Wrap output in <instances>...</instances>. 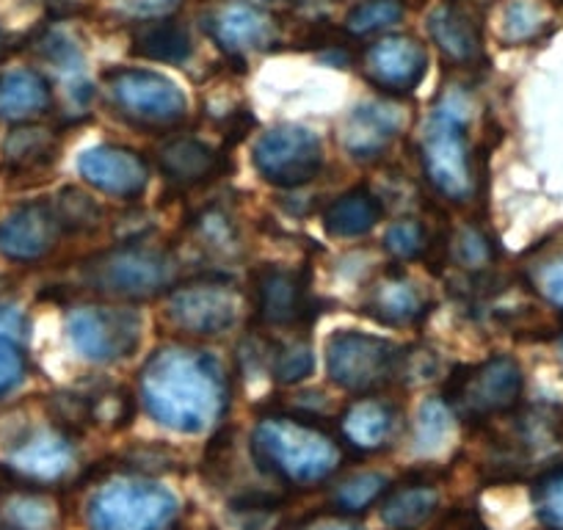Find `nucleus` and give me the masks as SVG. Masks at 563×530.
Here are the masks:
<instances>
[{
    "label": "nucleus",
    "instance_id": "1",
    "mask_svg": "<svg viewBox=\"0 0 563 530\" xmlns=\"http://www.w3.org/2000/svg\"><path fill=\"white\" fill-rule=\"evenodd\" d=\"M227 376L208 351L166 345L141 371V401L150 418L175 434H205L227 409Z\"/></svg>",
    "mask_w": 563,
    "mask_h": 530
},
{
    "label": "nucleus",
    "instance_id": "2",
    "mask_svg": "<svg viewBox=\"0 0 563 530\" xmlns=\"http://www.w3.org/2000/svg\"><path fill=\"white\" fill-rule=\"evenodd\" d=\"M260 470L290 486H316L343 467V448L327 426L301 415H271L252 431Z\"/></svg>",
    "mask_w": 563,
    "mask_h": 530
},
{
    "label": "nucleus",
    "instance_id": "3",
    "mask_svg": "<svg viewBox=\"0 0 563 530\" xmlns=\"http://www.w3.org/2000/svg\"><path fill=\"white\" fill-rule=\"evenodd\" d=\"M422 166L431 186L453 202H470L478 188L467 136V102L448 95L422 130Z\"/></svg>",
    "mask_w": 563,
    "mask_h": 530
},
{
    "label": "nucleus",
    "instance_id": "4",
    "mask_svg": "<svg viewBox=\"0 0 563 530\" xmlns=\"http://www.w3.org/2000/svg\"><path fill=\"white\" fill-rule=\"evenodd\" d=\"M86 519L91 530H172L180 519V500L155 481L117 478L89 497Z\"/></svg>",
    "mask_w": 563,
    "mask_h": 530
},
{
    "label": "nucleus",
    "instance_id": "5",
    "mask_svg": "<svg viewBox=\"0 0 563 530\" xmlns=\"http://www.w3.org/2000/svg\"><path fill=\"white\" fill-rule=\"evenodd\" d=\"M80 277L91 290L113 299H153L175 285L177 263L164 249L130 243L91 257Z\"/></svg>",
    "mask_w": 563,
    "mask_h": 530
},
{
    "label": "nucleus",
    "instance_id": "6",
    "mask_svg": "<svg viewBox=\"0 0 563 530\" xmlns=\"http://www.w3.org/2000/svg\"><path fill=\"white\" fill-rule=\"evenodd\" d=\"M525 376L511 356H489L481 365L459 367L445 384L442 401L464 423H484L514 412L522 401Z\"/></svg>",
    "mask_w": 563,
    "mask_h": 530
},
{
    "label": "nucleus",
    "instance_id": "7",
    "mask_svg": "<svg viewBox=\"0 0 563 530\" xmlns=\"http://www.w3.org/2000/svg\"><path fill=\"white\" fill-rule=\"evenodd\" d=\"M406 354L393 340L365 332H334L327 343V373L345 393H373L404 373Z\"/></svg>",
    "mask_w": 563,
    "mask_h": 530
},
{
    "label": "nucleus",
    "instance_id": "8",
    "mask_svg": "<svg viewBox=\"0 0 563 530\" xmlns=\"http://www.w3.org/2000/svg\"><path fill=\"white\" fill-rule=\"evenodd\" d=\"M102 80L117 111L139 128H175L188 117L180 86L155 69H111Z\"/></svg>",
    "mask_w": 563,
    "mask_h": 530
},
{
    "label": "nucleus",
    "instance_id": "9",
    "mask_svg": "<svg viewBox=\"0 0 563 530\" xmlns=\"http://www.w3.org/2000/svg\"><path fill=\"white\" fill-rule=\"evenodd\" d=\"M254 169L276 188H299L323 169L321 139L301 124H276L254 144Z\"/></svg>",
    "mask_w": 563,
    "mask_h": 530
},
{
    "label": "nucleus",
    "instance_id": "10",
    "mask_svg": "<svg viewBox=\"0 0 563 530\" xmlns=\"http://www.w3.org/2000/svg\"><path fill=\"white\" fill-rule=\"evenodd\" d=\"M67 334L84 360L113 365L139 349L141 316L130 307H78L69 312Z\"/></svg>",
    "mask_w": 563,
    "mask_h": 530
},
{
    "label": "nucleus",
    "instance_id": "11",
    "mask_svg": "<svg viewBox=\"0 0 563 530\" xmlns=\"http://www.w3.org/2000/svg\"><path fill=\"white\" fill-rule=\"evenodd\" d=\"M166 318L180 332L213 338L230 332L241 318V294L224 279H199L169 294Z\"/></svg>",
    "mask_w": 563,
    "mask_h": 530
},
{
    "label": "nucleus",
    "instance_id": "12",
    "mask_svg": "<svg viewBox=\"0 0 563 530\" xmlns=\"http://www.w3.org/2000/svg\"><path fill=\"white\" fill-rule=\"evenodd\" d=\"M362 73L376 89L389 91V95H406V91L417 89L429 73V51L415 36H384L365 51Z\"/></svg>",
    "mask_w": 563,
    "mask_h": 530
},
{
    "label": "nucleus",
    "instance_id": "13",
    "mask_svg": "<svg viewBox=\"0 0 563 530\" xmlns=\"http://www.w3.org/2000/svg\"><path fill=\"white\" fill-rule=\"evenodd\" d=\"M78 172L97 191L119 199L139 197L150 183V169L144 158L133 150L111 147V144L84 150L78 158Z\"/></svg>",
    "mask_w": 563,
    "mask_h": 530
},
{
    "label": "nucleus",
    "instance_id": "14",
    "mask_svg": "<svg viewBox=\"0 0 563 530\" xmlns=\"http://www.w3.org/2000/svg\"><path fill=\"white\" fill-rule=\"evenodd\" d=\"M62 216L45 202H31L0 221V254L20 263L42 260L62 235Z\"/></svg>",
    "mask_w": 563,
    "mask_h": 530
},
{
    "label": "nucleus",
    "instance_id": "15",
    "mask_svg": "<svg viewBox=\"0 0 563 530\" xmlns=\"http://www.w3.org/2000/svg\"><path fill=\"white\" fill-rule=\"evenodd\" d=\"M210 34L219 47L230 56H243L249 51L268 47L276 36V23L268 12L260 7L232 0L213 12L210 18Z\"/></svg>",
    "mask_w": 563,
    "mask_h": 530
},
{
    "label": "nucleus",
    "instance_id": "16",
    "mask_svg": "<svg viewBox=\"0 0 563 530\" xmlns=\"http://www.w3.org/2000/svg\"><path fill=\"white\" fill-rule=\"evenodd\" d=\"M404 128L400 108L387 102H365L354 108L343 122V147L356 161H371L387 153Z\"/></svg>",
    "mask_w": 563,
    "mask_h": 530
},
{
    "label": "nucleus",
    "instance_id": "17",
    "mask_svg": "<svg viewBox=\"0 0 563 530\" xmlns=\"http://www.w3.org/2000/svg\"><path fill=\"white\" fill-rule=\"evenodd\" d=\"M254 294H257V316L268 327H294L305 321L307 288L299 272L265 265L254 277Z\"/></svg>",
    "mask_w": 563,
    "mask_h": 530
},
{
    "label": "nucleus",
    "instance_id": "18",
    "mask_svg": "<svg viewBox=\"0 0 563 530\" xmlns=\"http://www.w3.org/2000/svg\"><path fill=\"white\" fill-rule=\"evenodd\" d=\"M12 470L34 484H53L75 464V448L64 431H34L12 451Z\"/></svg>",
    "mask_w": 563,
    "mask_h": 530
},
{
    "label": "nucleus",
    "instance_id": "19",
    "mask_svg": "<svg viewBox=\"0 0 563 530\" xmlns=\"http://www.w3.org/2000/svg\"><path fill=\"white\" fill-rule=\"evenodd\" d=\"M345 445L360 453H378L398 434V409L382 398H356L340 418Z\"/></svg>",
    "mask_w": 563,
    "mask_h": 530
},
{
    "label": "nucleus",
    "instance_id": "20",
    "mask_svg": "<svg viewBox=\"0 0 563 530\" xmlns=\"http://www.w3.org/2000/svg\"><path fill=\"white\" fill-rule=\"evenodd\" d=\"M58 503L40 484L20 486L0 473V530H56Z\"/></svg>",
    "mask_w": 563,
    "mask_h": 530
},
{
    "label": "nucleus",
    "instance_id": "21",
    "mask_svg": "<svg viewBox=\"0 0 563 530\" xmlns=\"http://www.w3.org/2000/svg\"><path fill=\"white\" fill-rule=\"evenodd\" d=\"M440 508V489L434 481L406 478L400 484H389L387 495L382 497V522L389 530H420L437 517Z\"/></svg>",
    "mask_w": 563,
    "mask_h": 530
},
{
    "label": "nucleus",
    "instance_id": "22",
    "mask_svg": "<svg viewBox=\"0 0 563 530\" xmlns=\"http://www.w3.org/2000/svg\"><path fill=\"white\" fill-rule=\"evenodd\" d=\"M429 34L445 58L464 67L484 62V36L478 23L459 7H440L429 18Z\"/></svg>",
    "mask_w": 563,
    "mask_h": 530
},
{
    "label": "nucleus",
    "instance_id": "23",
    "mask_svg": "<svg viewBox=\"0 0 563 530\" xmlns=\"http://www.w3.org/2000/svg\"><path fill=\"white\" fill-rule=\"evenodd\" d=\"M155 161L172 183L186 188L210 183L221 169V155L199 139H169Z\"/></svg>",
    "mask_w": 563,
    "mask_h": 530
},
{
    "label": "nucleus",
    "instance_id": "24",
    "mask_svg": "<svg viewBox=\"0 0 563 530\" xmlns=\"http://www.w3.org/2000/svg\"><path fill=\"white\" fill-rule=\"evenodd\" d=\"M53 91L45 75L34 69H12L0 75V119L29 122L51 111Z\"/></svg>",
    "mask_w": 563,
    "mask_h": 530
},
{
    "label": "nucleus",
    "instance_id": "25",
    "mask_svg": "<svg viewBox=\"0 0 563 530\" xmlns=\"http://www.w3.org/2000/svg\"><path fill=\"white\" fill-rule=\"evenodd\" d=\"M367 312L382 323L400 327V323L420 321L429 312V301L404 274H387L373 285L371 296H367Z\"/></svg>",
    "mask_w": 563,
    "mask_h": 530
},
{
    "label": "nucleus",
    "instance_id": "26",
    "mask_svg": "<svg viewBox=\"0 0 563 530\" xmlns=\"http://www.w3.org/2000/svg\"><path fill=\"white\" fill-rule=\"evenodd\" d=\"M133 53L150 62L183 64L191 58V31L169 18H150L133 31Z\"/></svg>",
    "mask_w": 563,
    "mask_h": 530
},
{
    "label": "nucleus",
    "instance_id": "27",
    "mask_svg": "<svg viewBox=\"0 0 563 530\" xmlns=\"http://www.w3.org/2000/svg\"><path fill=\"white\" fill-rule=\"evenodd\" d=\"M382 199L367 188H354L323 210V230L334 238H360L382 221Z\"/></svg>",
    "mask_w": 563,
    "mask_h": 530
},
{
    "label": "nucleus",
    "instance_id": "28",
    "mask_svg": "<svg viewBox=\"0 0 563 530\" xmlns=\"http://www.w3.org/2000/svg\"><path fill=\"white\" fill-rule=\"evenodd\" d=\"M389 478L382 473H356L345 478L343 484L334 486L332 492V506L338 514H362L371 508L373 503H382L387 495Z\"/></svg>",
    "mask_w": 563,
    "mask_h": 530
},
{
    "label": "nucleus",
    "instance_id": "29",
    "mask_svg": "<svg viewBox=\"0 0 563 530\" xmlns=\"http://www.w3.org/2000/svg\"><path fill=\"white\" fill-rule=\"evenodd\" d=\"M56 153V136L45 128H18L7 142V158L14 166H40L47 164Z\"/></svg>",
    "mask_w": 563,
    "mask_h": 530
},
{
    "label": "nucleus",
    "instance_id": "30",
    "mask_svg": "<svg viewBox=\"0 0 563 530\" xmlns=\"http://www.w3.org/2000/svg\"><path fill=\"white\" fill-rule=\"evenodd\" d=\"M404 12V0H365V3L349 12L345 31L354 36L378 34V31H387L395 23H400Z\"/></svg>",
    "mask_w": 563,
    "mask_h": 530
},
{
    "label": "nucleus",
    "instance_id": "31",
    "mask_svg": "<svg viewBox=\"0 0 563 530\" xmlns=\"http://www.w3.org/2000/svg\"><path fill=\"white\" fill-rule=\"evenodd\" d=\"M533 506L547 530H563V464L539 475L533 486Z\"/></svg>",
    "mask_w": 563,
    "mask_h": 530
},
{
    "label": "nucleus",
    "instance_id": "32",
    "mask_svg": "<svg viewBox=\"0 0 563 530\" xmlns=\"http://www.w3.org/2000/svg\"><path fill=\"white\" fill-rule=\"evenodd\" d=\"M544 29V18H541L539 9L528 0H511L506 9H503L500 18V40L508 45H522V42L536 40Z\"/></svg>",
    "mask_w": 563,
    "mask_h": 530
},
{
    "label": "nucleus",
    "instance_id": "33",
    "mask_svg": "<svg viewBox=\"0 0 563 530\" xmlns=\"http://www.w3.org/2000/svg\"><path fill=\"white\" fill-rule=\"evenodd\" d=\"M389 254H395L398 260H415L426 254L429 249V235H426V227L415 219H400L384 235Z\"/></svg>",
    "mask_w": 563,
    "mask_h": 530
},
{
    "label": "nucleus",
    "instance_id": "34",
    "mask_svg": "<svg viewBox=\"0 0 563 530\" xmlns=\"http://www.w3.org/2000/svg\"><path fill=\"white\" fill-rule=\"evenodd\" d=\"M312 367H316V356H312L310 345L294 343L279 351L274 362V376L282 384H299L310 376Z\"/></svg>",
    "mask_w": 563,
    "mask_h": 530
},
{
    "label": "nucleus",
    "instance_id": "35",
    "mask_svg": "<svg viewBox=\"0 0 563 530\" xmlns=\"http://www.w3.org/2000/svg\"><path fill=\"white\" fill-rule=\"evenodd\" d=\"M451 409L442 401H429L420 409V423H417V442L420 448H440L442 440L451 431Z\"/></svg>",
    "mask_w": 563,
    "mask_h": 530
},
{
    "label": "nucleus",
    "instance_id": "36",
    "mask_svg": "<svg viewBox=\"0 0 563 530\" xmlns=\"http://www.w3.org/2000/svg\"><path fill=\"white\" fill-rule=\"evenodd\" d=\"M25 378V354L12 338L0 334V398L20 387Z\"/></svg>",
    "mask_w": 563,
    "mask_h": 530
},
{
    "label": "nucleus",
    "instance_id": "37",
    "mask_svg": "<svg viewBox=\"0 0 563 530\" xmlns=\"http://www.w3.org/2000/svg\"><path fill=\"white\" fill-rule=\"evenodd\" d=\"M456 257L462 260L467 268H484L495 257V249H492L489 238L481 230H464L456 241Z\"/></svg>",
    "mask_w": 563,
    "mask_h": 530
},
{
    "label": "nucleus",
    "instance_id": "38",
    "mask_svg": "<svg viewBox=\"0 0 563 530\" xmlns=\"http://www.w3.org/2000/svg\"><path fill=\"white\" fill-rule=\"evenodd\" d=\"M536 285H539L541 296L547 301L563 307V257L547 263L539 272V277H536Z\"/></svg>",
    "mask_w": 563,
    "mask_h": 530
},
{
    "label": "nucleus",
    "instance_id": "39",
    "mask_svg": "<svg viewBox=\"0 0 563 530\" xmlns=\"http://www.w3.org/2000/svg\"><path fill=\"white\" fill-rule=\"evenodd\" d=\"M119 7L128 9L130 14H139V18H166V14L177 12V9L186 3V0H117Z\"/></svg>",
    "mask_w": 563,
    "mask_h": 530
},
{
    "label": "nucleus",
    "instance_id": "40",
    "mask_svg": "<svg viewBox=\"0 0 563 530\" xmlns=\"http://www.w3.org/2000/svg\"><path fill=\"white\" fill-rule=\"evenodd\" d=\"M301 530H365L360 522H351L345 519V514H334V517H323L316 519V522L305 525Z\"/></svg>",
    "mask_w": 563,
    "mask_h": 530
},
{
    "label": "nucleus",
    "instance_id": "41",
    "mask_svg": "<svg viewBox=\"0 0 563 530\" xmlns=\"http://www.w3.org/2000/svg\"><path fill=\"white\" fill-rule=\"evenodd\" d=\"M440 530H489V528H486L478 517H473V514L456 511L442 522Z\"/></svg>",
    "mask_w": 563,
    "mask_h": 530
},
{
    "label": "nucleus",
    "instance_id": "42",
    "mask_svg": "<svg viewBox=\"0 0 563 530\" xmlns=\"http://www.w3.org/2000/svg\"><path fill=\"white\" fill-rule=\"evenodd\" d=\"M7 53V36H3V29H0V56Z\"/></svg>",
    "mask_w": 563,
    "mask_h": 530
},
{
    "label": "nucleus",
    "instance_id": "43",
    "mask_svg": "<svg viewBox=\"0 0 563 530\" xmlns=\"http://www.w3.org/2000/svg\"><path fill=\"white\" fill-rule=\"evenodd\" d=\"M558 351H561V362H563V332H561V338H558Z\"/></svg>",
    "mask_w": 563,
    "mask_h": 530
}]
</instances>
